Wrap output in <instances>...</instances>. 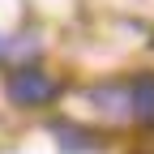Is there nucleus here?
<instances>
[{
	"mask_svg": "<svg viewBox=\"0 0 154 154\" xmlns=\"http://www.w3.org/2000/svg\"><path fill=\"white\" fill-rule=\"evenodd\" d=\"M128 111L137 116L146 128L154 124V73H141L137 82H133V90H128Z\"/></svg>",
	"mask_w": 154,
	"mask_h": 154,
	"instance_id": "f03ea898",
	"label": "nucleus"
},
{
	"mask_svg": "<svg viewBox=\"0 0 154 154\" xmlns=\"http://www.w3.org/2000/svg\"><path fill=\"white\" fill-rule=\"evenodd\" d=\"M51 133H56V141H60L64 150H73V154H90V150H99V141H94L90 133H82L77 124H51Z\"/></svg>",
	"mask_w": 154,
	"mask_h": 154,
	"instance_id": "7ed1b4c3",
	"label": "nucleus"
},
{
	"mask_svg": "<svg viewBox=\"0 0 154 154\" xmlns=\"http://www.w3.org/2000/svg\"><path fill=\"white\" fill-rule=\"evenodd\" d=\"M0 51H5V38H0Z\"/></svg>",
	"mask_w": 154,
	"mask_h": 154,
	"instance_id": "20e7f679",
	"label": "nucleus"
},
{
	"mask_svg": "<svg viewBox=\"0 0 154 154\" xmlns=\"http://www.w3.org/2000/svg\"><path fill=\"white\" fill-rule=\"evenodd\" d=\"M56 90L60 86H56L47 73H38V69H17L9 77V99L17 107H47L56 99Z\"/></svg>",
	"mask_w": 154,
	"mask_h": 154,
	"instance_id": "f257e3e1",
	"label": "nucleus"
}]
</instances>
